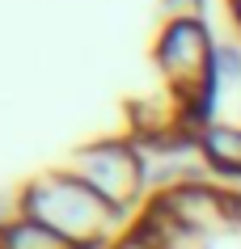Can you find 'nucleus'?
<instances>
[{
	"label": "nucleus",
	"mask_w": 241,
	"mask_h": 249,
	"mask_svg": "<svg viewBox=\"0 0 241 249\" xmlns=\"http://www.w3.org/2000/svg\"><path fill=\"white\" fill-rule=\"evenodd\" d=\"M228 13H233V26H237V34H241V0H228Z\"/></svg>",
	"instance_id": "nucleus-5"
},
{
	"label": "nucleus",
	"mask_w": 241,
	"mask_h": 249,
	"mask_svg": "<svg viewBox=\"0 0 241 249\" xmlns=\"http://www.w3.org/2000/svg\"><path fill=\"white\" fill-rule=\"evenodd\" d=\"M195 157L199 169L224 178V182H241V123L233 118H207L195 127Z\"/></svg>",
	"instance_id": "nucleus-3"
},
{
	"label": "nucleus",
	"mask_w": 241,
	"mask_h": 249,
	"mask_svg": "<svg viewBox=\"0 0 241 249\" xmlns=\"http://www.w3.org/2000/svg\"><path fill=\"white\" fill-rule=\"evenodd\" d=\"M0 249H72V245L59 232H51L47 224L30 220L26 211H21V215L0 220Z\"/></svg>",
	"instance_id": "nucleus-4"
},
{
	"label": "nucleus",
	"mask_w": 241,
	"mask_h": 249,
	"mask_svg": "<svg viewBox=\"0 0 241 249\" xmlns=\"http://www.w3.org/2000/svg\"><path fill=\"white\" fill-rule=\"evenodd\" d=\"M64 169H72L106 207H114L127 220H135V211L152 198L148 152L140 148V140H127V135H102L80 144L64 160Z\"/></svg>",
	"instance_id": "nucleus-2"
},
{
	"label": "nucleus",
	"mask_w": 241,
	"mask_h": 249,
	"mask_svg": "<svg viewBox=\"0 0 241 249\" xmlns=\"http://www.w3.org/2000/svg\"><path fill=\"white\" fill-rule=\"evenodd\" d=\"M21 211L30 220L47 224L51 232H59L72 249H110L127 232V215L106 207L102 198L80 182L72 169H42L38 178H30L21 190Z\"/></svg>",
	"instance_id": "nucleus-1"
}]
</instances>
